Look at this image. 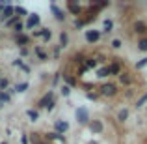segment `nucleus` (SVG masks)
<instances>
[{"mask_svg": "<svg viewBox=\"0 0 147 144\" xmlns=\"http://www.w3.org/2000/svg\"><path fill=\"white\" fill-rule=\"evenodd\" d=\"M60 79H61V71H56L52 75V79H50V83H52V86H58V83H60Z\"/></svg>", "mask_w": 147, "mask_h": 144, "instance_id": "37", "label": "nucleus"}, {"mask_svg": "<svg viewBox=\"0 0 147 144\" xmlns=\"http://www.w3.org/2000/svg\"><path fill=\"white\" fill-rule=\"evenodd\" d=\"M34 56L37 62H49V53L43 45H34Z\"/></svg>", "mask_w": 147, "mask_h": 144, "instance_id": "14", "label": "nucleus"}, {"mask_svg": "<svg viewBox=\"0 0 147 144\" xmlns=\"http://www.w3.org/2000/svg\"><path fill=\"white\" fill-rule=\"evenodd\" d=\"M28 135H30V144H49V142H45L43 139L37 137V133H28Z\"/></svg>", "mask_w": 147, "mask_h": 144, "instance_id": "30", "label": "nucleus"}, {"mask_svg": "<svg viewBox=\"0 0 147 144\" xmlns=\"http://www.w3.org/2000/svg\"><path fill=\"white\" fill-rule=\"evenodd\" d=\"M13 4H6V6H4V10H2V15H0V21L2 23H6L7 19H11L13 17Z\"/></svg>", "mask_w": 147, "mask_h": 144, "instance_id": "18", "label": "nucleus"}, {"mask_svg": "<svg viewBox=\"0 0 147 144\" xmlns=\"http://www.w3.org/2000/svg\"><path fill=\"white\" fill-rule=\"evenodd\" d=\"M13 90H15V94H24V92L30 90V83L28 81H21V83H17L13 86Z\"/></svg>", "mask_w": 147, "mask_h": 144, "instance_id": "22", "label": "nucleus"}, {"mask_svg": "<svg viewBox=\"0 0 147 144\" xmlns=\"http://www.w3.org/2000/svg\"><path fill=\"white\" fill-rule=\"evenodd\" d=\"M49 10H50V13H52V17H54V21H56V23H65V21H67V13H65V11L61 10L56 2H50Z\"/></svg>", "mask_w": 147, "mask_h": 144, "instance_id": "5", "label": "nucleus"}, {"mask_svg": "<svg viewBox=\"0 0 147 144\" xmlns=\"http://www.w3.org/2000/svg\"><path fill=\"white\" fill-rule=\"evenodd\" d=\"M11 40L15 41V45H17L19 49L21 47H28V45H32V36H30V34H19V36H11Z\"/></svg>", "mask_w": 147, "mask_h": 144, "instance_id": "8", "label": "nucleus"}, {"mask_svg": "<svg viewBox=\"0 0 147 144\" xmlns=\"http://www.w3.org/2000/svg\"><path fill=\"white\" fill-rule=\"evenodd\" d=\"M58 45H60V49L69 47V32L67 30H61V32L58 34Z\"/></svg>", "mask_w": 147, "mask_h": 144, "instance_id": "19", "label": "nucleus"}, {"mask_svg": "<svg viewBox=\"0 0 147 144\" xmlns=\"http://www.w3.org/2000/svg\"><path fill=\"white\" fill-rule=\"evenodd\" d=\"M145 66H147V54H145L144 58H140V60H138L136 64H134V69H144Z\"/></svg>", "mask_w": 147, "mask_h": 144, "instance_id": "32", "label": "nucleus"}, {"mask_svg": "<svg viewBox=\"0 0 147 144\" xmlns=\"http://www.w3.org/2000/svg\"><path fill=\"white\" fill-rule=\"evenodd\" d=\"M4 6H6V4H0V15H2V10H4Z\"/></svg>", "mask_w": 147, "mask_h": 144, "instance_id": "51", "label": "nucleus"}, {"mask_svg": "<svg viewBox=\"0 0 147 144\" xmlns=\"http://www.w3.org/2000/svg\"><path fill=\"white\" fill-rule=\"evenodd\" d=\"M19 69H21L22 73H26V75H30V73H32V68H30V66L26 64V62H24V64H22V66H21V68H19Z\"/></svg>", "mask_w": 147, "mask_h": 144, "instance_id": "42", "label": "nucleus"}, {"mask_svg": "<svg viewBox=\"0 0 147 144\" xmlns=\"http://www.w3.org/2000/svg\"><path fill=\"white\" fill-rule=\"evenodd\" d=\"M63 84L73 90V88L78 86V79H76V75H63Z\"/></svg>", "mask_w": 147, "mask_h": 144, "instance_id": "21", "label": "nucleus"}, {"mask_svg": "<svg viewBox=\"0 0 147 144\" xmlns=\"http://www.w3.org/2000/svg\"><path fill=\"white\" fill-rule=\"evenodd\" d=\"M30 56V49L28 47H21L19 49V58H21V60H24V58H28Z\"/></svg>", "mask_w": 147, "mask_h": 144, "instance_id": "34", "label": "nucleus"}, {"mask_svg": "<svg viewBox=\"0 0 147 144\" xmlns=\"http://www.w3.org/2000/svg\"><path fill=\"white\" fill-rule=\"evenodd\" d=\"M84 10H86V8H84L82 4H78L76 0H69L67 2V11L73 15V17H82Z\"/></svg>", "mask_w": 147, "mask_h": 144, "instance_id": "7", "label": "nucleus"}, {"mask_svg": "<svg viewBox=\"0 0 147 144\" xmlns=\"http://www.w3.org/2000/svg\"><path fill=\"white\" fill-rule=\"evenodd\" d=\"M129 116H130V109H127V107H121L115 112V120H117L119 124H125L127 120H129Z\"/></svg>", "mask_w": 147, "mask_h": 144, "instance_id": "16", "label": "nucleus"}, {"mask_svg": "<svg viewBox=\"0 0 147 144\" xmlns=\"http://www.w3.org/2000/svg\"><path fill=\"white\" fill-rule=\"evenodd\" d=\"M9 86H11L9 79H7V77H2V79H0V90H2V92H6Z\"/></svg>", "mask_w": 147, "mask_h": 144, "instance_id": "31", "label": "nucleus"}, {"mask_svg": "<svg viewBox=\"0 0 147 144\" xmlns=\"http://www.w3.org/2000/svg\"><path fill=\"white\" fill-rule=\"evenodd\" d=\"M88 129H90L91 135H102V133H104V124H102V120H99V118L90 120V124H88Z\"/></svg>", "mask_w": 147, "mask_h": 144, "instance_id": "11", "label": "nucleus"}, {"mask_svg": "<svg viewBox=\"0 0 147 144\" xmlns=\"http://www.w3.org/2000/svg\"><path fill=\"white\" fill-rule=\"evenodd\" d=\"M2 109H4V105H0V111H2Z\"/></svg>", "mask_w": 147, "mask_h": 144, "instance_id": "52", "label": "nucleus"}, {"mask_svg": "<svg viewBox=\"0 0 147 144\" xmlns=\"http://www.w3.org/2000/svg\"><path fill=\"white\" fill-rule=\"evenodd\" d=\"M75 120L80 127H88V124H90V120H91L90 111H88L86 107H76L75 109Z\"/></svg>", "mask_w": 147, "mask_h": 144, "instance_id": "3", "label": "nucleus"}, {"mask_svg": "<svg viewBox=\"0 0 147 144\" xmlns=\"http://www.w3.org/2000/svg\"><path fill=\"white\" fill-rule=\"evenodd\" d=\"M136 49L140 51V53H147V36L145 38H140V40H138V45H136Z\"/></svg>", "mask_w": 147, "mask_h": 144, "instance_id": "28", "label": "nucleus"}, {"mask_svg": "<svg viewBox=\"0 0 147 144\" xmlns=\"http://www.w3.org/2000/svg\"><path fill=\"white\" fill-rule=\"evenodd\" d=\"M95 92L99 94V97H108V99H112V97H115L119 94V86H117V83L106 81V83H100V86L95 88Z\"/></svg>", "mask_w": 147, "mask_h": 144, "instance_id": "1", "label": "nucleus"}, {"mask_svg": "<svg viewBox=\"0 0 147 144\" xmlns=\"http://www.w3.org/2000/svg\"><path fill=\"white\" fill-rule=\"evenodd\" d=\"M73 26H75L76 30H80V28H84V26H86V21H84V19H76V21L73 23Z\"/></svg>", "mask_w": 147, "mask_h": 144, "instance_id": "40", "label": "nucleus"}, {"mask_svg": "<svg viewBox=\"0 0 147 144\" xmlns=\"http://www.w3.org/2000/svg\"><path fill=\"white\" fill-rule=\"evenodd\" d=\"M0 144H9V142H0Z\"/></svg>", "mask_w": 147, "mask_h": 144, "instance_id": "53", "label": "nucleus"}, {"mask_svg": "<svg viewBox=\"0 0 147 144\" xmlns=\"http://www.w3.org/2000/svg\"><path fill=\"white\" fill-rule=\"evenodd\" d=\"M54 99H56V94H54V90H47L43 96L39 97V99L36 101V107H34V109H36V111H47V107L52 103Z\"/></svg>", "mask_w": 147, "mask_h": 144, "instance_id": "2", "label": "nucleus"}, {"mask_svg": "<svg viewBox=\"0 0 147 144\" xmlns=\"http://www.w3.org/2000/svg\"><path fill=\"white\" fill-rule=\"evenodd\" d=\"M86 144H100V142H99V141H88Z\"/></svg>", "mask_w": 147, "mask_h": 144, "instance_id": "50", "label": "nucleus"}, {"mask_svg": "<svg viewBox=\"0 0 147 144\" xmlns=\"http://www.w3.org/2000/svg\"><path fill=\"white\" fill-rule=\"evenodd\" d=\"M22 64H24V60H21V58H19V56H17V58H15V60H13V62H11V66H13V68H21V66H22Z\"/></svg>", "mask_w": 147, "mask_h": 144, "instance_id": "45", "label": "nucleus"}, {"mask_svg": "<svg viewBox=\"0 0 147 144\" xmlns=\"http://www.w3.org/2000/svg\"><path fill=\"white\" fill-rule=\"evenodd\" d=\"M95 77H97L99 81H104L110 77V69H108V64L106 66H99L97 69H95Z\"/></svg>", "mask_w": 147, "mask_h": 144, "instance_id": "17", "label": "nucleus"}, {"mask_svg": "<svg viewBox=\"0 0 147 144\" xmlns=\"http://www.w3.org/2000/svg\"><path fill=\"white\" fill-rule=\"evenodd\" d=\"M56 105H58V101H56V99H54V101H52V103H50V105H49V107H47V112H52V111H54V109H56Z\"/></svg>", "mask_w": 147, "mask_h": 144, "instance_id": "47", "label": "nucleus"}, {"mask_svg": "<svg viewBox=\"0 0 147 144\" xmlns=\"http://www.w3.org/2000/svg\"><path fill=\"white\" fill-rule=\"evenodd\" d=\"M26 118H28L32 124H36V122H39V120H41V112L36 111L34 107L32 109H26Z\"/></svg>", "mask_w": 147, "mask_h": 144, "instance_id": "20", "label": "nucleus"}, {"mask_svg": "<svg viewBox=\"0 0 147 144\" xmlns=\"http://www.w3.org/2000/svg\"><path fill=\"white\" fill-rule=\"evenodd\" d=\"M50 40H52V30H50L49 26H43V28H41V41H43V43H49Z\"/></svg>", "mask_w": 147, "mask_h": 144, "instance_id": "25", "label": "nucleus"}, {"mask_svg": "<svg viewBox=\"0 0 147 144\" xmlns=\"http://www.w3.org/2000/svg\"><path fill=\"white\" fill-rule=\"evenodd\" d=\"M134 81V75L130 71H127V69H123L121 75L117 77V86H125V88H130V84H132Z\"/></svg>", "mask_w": 147, "mask_h": 144, "instance_id": "10", "label": "nucleus"}, {"mask_svg": "<svg viewBox=\"0 0 147 144\" xmlns=\"http://www.w3.org/2000/svg\"><path fill=\"white\" fill-rule=\"evenodd\" d=\"M86 99H90V101H99V94L97 92H86Z\"/></svg>", "mask_w": 147, "mask_h": 144, "instance_id": "38", "label": "nucleus"}, {"mask_svg": "<svg viewBox=\"0 0 147 144\" xmlns=\"http://www.w3.org/2000/svg\"><path fill=\"white\" fill-rule=\"evenodd\" d=\"M82 88H84L86 92H93V90H95V84H93V83H84Z\"/></svg>", "mask_w": 147, "mask_h": 144, "instance_id": "43", "label": "nucleus"}, {"mask_svg": "<svg viewBox=\"0 0 147 144\" xmlns=\"http://www.w3.org/2000/svg\"><path fill=\"white\" fill-rule=\"evenodd\" d=\"M71 92H73V90H71L69 86H65V84H63V86L60 88V94L63 96V97H69V96H71Z\"/></svg>", "mask_w": 147, "mask_h": 144, "instance_id": "39", "label": "nucleus"}, {"mask_svg": "<svg viewBox=\"0 0 147 144\" xmlns=\"http://www.w3.org/2000/svg\"><path fill=\"white\" fill-rule=\"evenodd\" d=\"M84 66H86V69L90 71V69H97L99 68V62H97V58H95V56H86Z\"/></svg>", "mask_w": 147, "mask_h": 144, "instance_id": "24", "label": "nucleus"}, {"mask_svg": "<svg viewBox=\"0 0 147 144\" xmlns=\"http://www.w3.org/2000/svg\"><path fill=\"white\" fill-rule=\"evenodd\" d=\"M110 47L114 51H119L123 47V40H121V38H112V40H110Z\"/></svg>", "mask_w": 147, "mask_h": 144, "instance_id": "29", "label": "nucleus"}, {"mask_svg": "<svg viewBox=\"0 0 147 144\" xmlns=\"http://www.w3.org/2000/svg\"><path fill=\"white\" fill-rule=\"evenodd\" d=\"M19 21H21V17H17V15H13L11 19H7V21H6V26H7V28H11V26H13V25H17Z\"/></svg>", "mask_w": 147, "mask_h": 144, "instance_id": "36", "label": "nucleus"}, {"mask_svg": "<svg viewBox=\"0 0 147 144\" xmlns=\"http://www.w3.org/2000/svg\"><path fill=\"white\" fill-rule=\"evenodd\" d=\"M52 131H54V133H58V135H65L69 131V124L65 122L63 118H58V120H54V122H52Z\"/></svg>", "mask_w": 147, "mask_h": 144, "instance_id": "13", "label": "nucleus"}, {"mask_svg": "<svg viewBox=\"0 0 147 144\" xmlns=\"http://www.w3.org/2000/svg\"><path fill=\"white\" fill-rule=\"evenodd\" d=\"M84 40H86L90 45H95V43H99V41L102 40V32H100L99 28H88L86 32H84Z\"/></svg>", "mask_w": 147, "mask_h": 144, "instance_id": "4", "label": "nucleus"}, {"mask_svg": "<svg viewBox=\"0 0 147 144\" xmlns=\"http://www.w3.org/2000/svg\"><path fill=\"white\" fill-rule=\"evenodd\" d=\"M41 26V15L39 13H30L24 21V32L26 30H34V28H39Z\"/></svg>", "mask_w": 147, "mask_h": 144, "instance_id": "6", "label": "nucleus"}, {"mask_svg": "<svg viewBox=\"0 0 147 144\" xmlns=\"http://www.w3.org/2000/svg\"><path fill=\"white\" fill-rule=\"evenodd\" d=\"M114 26H115V23L112 21V19H104V21H102V28H100V32H102V36H104V34H112V30H114Z\"/></svg>", "mask_w": 147, "mask_h": 144, "instance_id": "23", "label": "nucleus"}, {"mask_svg": "<svg viewBox=\"0 0 147 144\" xmlns=\"http://www.w3.org/2000/svg\"><path fill=\"white\" fill-rule=\"evenodd\" d=\"M21 144H30V135L28 133H22L21 135Z\"/></svg>", "mask_w": 147, "mask_h": 144, "instance_id": "46", "label": "nucleus"}, {"mask_svg": "<svg viewBox=\"0 0 147 144\" xmlns=\"http://www.w3.org/2000/svg\"><path fill=\"white\" fill-rule=\"evenodd\" d=\"M84 60H86V56H84L82 53H78V54H76L75 58H73V62H75V64H80V66L84 64Z\"/></svg>", "mask_w": 147, "mask_h": 144, "instance_id": "41", "label": "nucleus"}, {"mask_svg": "<svg viewBox=\"0 0 147 144\" xmlns=\"http://www.w3.org/2000/svg\"><path fill=\"white\" fill-rule=\"evenodd\" d=\"M19 34H24V23L19 21L17 25L11 26V36H19Z\"/></svg>", "mask_w": 147, "mask_h": 144, "instance_id": "26", "label": "nucleus"}, {"mask_svg": "<svg viewBox=\"0 0 147 144\" xmlns=\"http://www.w3.org/2000/svg\"><path fill=\"white\" fill-rule=\"evenodd\" d=\"M7 103H11V97L7 96L6 92L0 90V105H7Z\"/></svg>", "mask_w": 147, "mask_h": 144, "instance_id": "33", "label": "nucleus"}, {"mask_svg": "<svg viewBox=\"0 0 147 144\" xmlns=\"http://www.w3.org/2000/svg\"><path fill=\"white\" fill-rule=\"evenodd\" d=\"M108 69H110V77H119L123 71V64L121 60H114L112 64H108Z\"/></svg>", "mask_w": 147, "mask_h": 144, "instance_id": "15", "label": "nucleus"}, {"mask_svg": "<svg viewBox=\"0 0 147 144\" xmlns=\"http://www.w3.org/2000/svg\"><path fill=\"white\" fill-rule=\"evenodd\" d=\"M132 94H134V92H132V90H130V88H129V90L125 92V97H132Z\"/></svg>", "mask_w": 147, "mask_h": 144, "instance_id": "49", "label": "nucleus"}, {"mask_svg": "<svg viewBox=\"0 0 147 144\" xmlns=\"http://www.w3.org/2000/svg\"><path fill=\"white\" fill-rule=\"evenodd\" d=\"M86 73H88V69H86V66H80V68H78V73H76V79H78V77H84V75H86Z\"/></svg>", "mask_w": 147, "mask_h": 144, "instance_id": "44", "label": "nucleus"}, {"mask_svg": "<svg viewBox=\"0 0 147 144\" xmlns=\"http://www.w3.org/2000/svg\"><path fill=\"white\" fill-rule=\"evenodd\" d=\"M43 141L49 142V144H52V142L65 144L67 139H65V135H58V133H54V131H47V133H43Z\"/></svg>", "mask_w": 147, "mask_h": 144, "instance_id": "9", "label": "nucleus"}, {"mask_svg": "<svg viewBox=\"0 0 147 144\" xmlns=\"http://www.w3.org/2000/svg\"><path fill=\"white\" fill-rule=\"evenodd\" d=\"M60 54H61V49H60V45H54V47H52V58H54V60H60Z\"/></svg>", "mask_w": 147, "mask_h": 144, "instance_id": "35", "label": "nucleus"}, {"mask_svg": "<svg viewBox=\"0 0 147 144\" xmlns=\"http://www.w3.org/2000/svg\"><path fill=\"white\" fill-rule=\"evenodd\" d=\"M36 38H41V28H37V30L32 32V40H36Z\"/></svg>", "mask_w": 147, "mask_h": 144, "instance_id": "48", "label": "nucleus"}, {"mask_svg": "<svg viewBox=\"0 0 147 144\" xmlns=\"http://www.w3.org/2000/svg\"><path fill=\"white\" fill-rule=\"evenodd\" d=\"M13 13L15 15H17V17H28V15H30V11L28 10H26V8H22V6H13Z\"/></svg>", "mask_w": 147, "mask_h": 144, "instance_id": "27", "label": "nucleus"}, {"mask_svg": "<svg viewBox=\"0 0 147 144\" xmlns=\"http://www.w3.org/2000/svg\"><path fill=\"white\" fill-rule=\"evenodd\" d=\"M132 32L138 34L140 38H145L147 36V23L144 19H136V21L132 23Z\"/></svg>", "mask_w": 147, "mask_h": 144, "instance_id": "12", "label": "nucleus"}, {"mask_svg": "<svg viewBox=\"0 0 147 144\" xmlns=\"http://www.w3.org/2000/svg\"><path fill=\"white\" fill-rule=\"evenodd\" d=\"M145 111H147V109H145Z\"/></svg>", "mask_w": 147, "mask_h": 144, "instance_id": "54", "label": "nucleus"}]
</instances>
